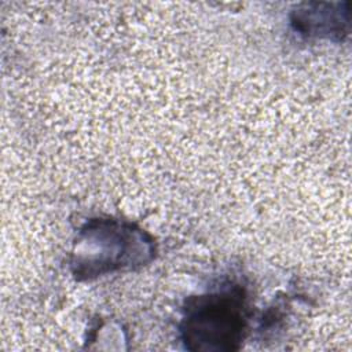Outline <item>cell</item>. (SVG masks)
<instances>
[{
    "label": "cell",
    "mask_w": 352,
    "mask_h": 352,
    "mask_svg": "<svg viewBox=\"0 0 352 352\" xmlns=\"http://www.w3.org/2000/svg\"><path fill=\"white\" fill-rule=\"evenodd\" d=\"M248 304L241 286L192 297L180 324L182 340L190 351H234L246 334Z\"/></svg>",
    "instance_id": "1"
},
{
    "label": "cell",
    "mask_w": 352,
    "mask_h": 352,
    "mask_svg": "<svg viewBox=\"0 0 352 352\" xmlns=\"http://www.w3.org/2000/svg\"><path fill=\"white\" fill-rule=\"evenodd\" d=\"M346 3H307L293 12L292 23L301 34L338 38L349 32Z\"/></svg>",
    "instance_id": "2"
}]
</instances>
